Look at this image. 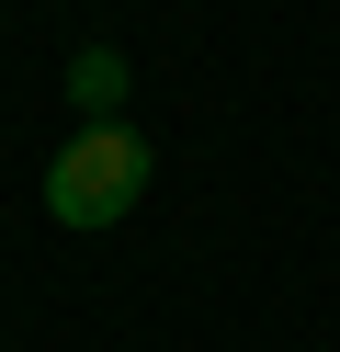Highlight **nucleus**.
I'll list each match as a JSON object with an SVG mask.
<instances>
[{"label":"nucleus","instance_id":"2","mask_svg":"<svg viewBox=\"0 0 340 352\" xmlns=\"http://www.w3.org/2000/svg\"><path fill=\"white\" fill-rule=\"evenodd\" d=\"M68 102H80V125L125 114V46H80L68 57Z\"/></svg>","mask_w":340,"mask_h":352},{"label":"nucleus","instance_id":"1","mask_svg":"<svg viewBox=\"0 0 340 352\" xmlns=\"http://www.w3.org/2000/svg\"><path fill=\"white\" fill-rule=\"evenodd\" d=\"M148 182H159V148L136 137L125 114H102V125H80V137L45 160V216L57 228H125L136 205H148Z\"/></svg>","mask_w":340,"mask_h":352}]
</instances>
